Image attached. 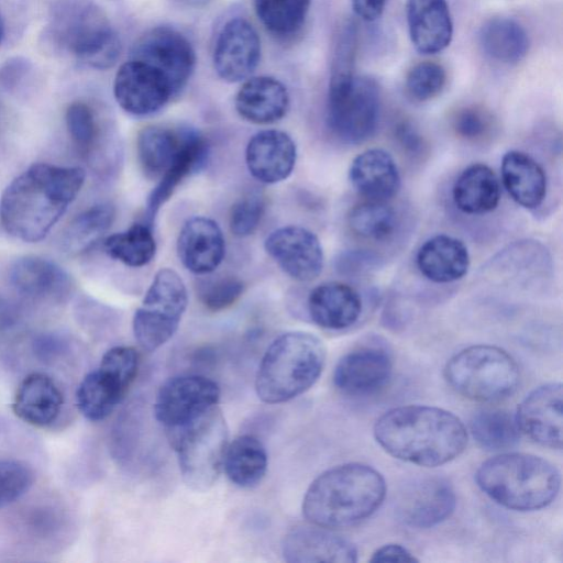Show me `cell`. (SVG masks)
Here are the masks:
<instances>
[{"label": "cell", "instance_id": "ffe728a7", "mask_svg": "<svg viewBox=\"0 0 563 563\" xmlns=\"http://www.w3.org/2000/svg\"><path fill=\"white\" fill-rule=\"evenodd\" d=\"M297 147L294 140L280 130L255 133L245 148V163L250 174L263 184H277L287 179L296 165Z\"/></svg>", "mask_w": 563, "mask_h": 563}, {"label": "cell", "instance_id": "c3c4849f", "mask_svg": "<svg viewBox=\"0 0 563 563\" xmlns=\"http://www.w3.org/2000/svg\"><path fill=\"white\" fill-rule=\"evenodd\" d=\"M372 562H417L413 554L400 544H385L372 555Z\"/></svg>", "mask_w": 563, "mask_h": 563}, {"label": "cell", "instance_id": "2e32d148", "mask_svg": "<svg viewBox=\"0 0 563 563\" xmlns=\"http://www.w3.org/2000/svg\"><path fill=\"white\" fill-rule=\"evenodd\" d=\"M261 59V40L254 26L235 16L224 23L213 48V67L228 82L247 79Z\"/></svg>", "mask_w": 563, "mask_h": 563}, {"label": "cell", "instance_id": "f1b7e54d", "mask_svg": "<svg viewBox=\"0 0 563 563\" xmlns=\"http://www.w3.org/2000/svg\"><path fill=\"white\" fill-rule=\"evenodd\" d=\"M63 402V394L55 382L48 375L36 372L21 382L12 408L24 422L46 427L57 419Z\"/></svg>", "mask_w": 563, "mask_h": 563}, {"label": "cell", "instance_id": "603a6c76", "mask_svg": "<svg viewBox=\"0 0 563 563\" xmlns=\"http://www.w3.org/2000/svg\"><path fill=\"white\" fill-rule=\"evenodd\" d=\"M13 288L21 295L42 301H63L73 290L70 276L54 262L40 256L16 260L9 271Z\"/></svg>", "mask_w": 563, "mask_h": 563}, {"label": "cell", "instance_id": "e575fe53", "mask_svg": "<svg viewBox=\"0 0 563 563\" xmlns=\"http://www.w3.org/2000/svg\"><path fill=\"white\" fill-rule=\"evenodd\" d=\"M184 131L150 125L137 135L136 151L140 165L148 177H161L177 155Z\"/></svg>", "mask_w": 563, "mask_h": 563}, {"label": "cell", "instance_id": "4316f807", "mask_svg": "<svg viewBox=\"0 0 563 563\" xmlns=\"http://www.w3.org/2000/svg\"><path fill=\"white\" fill-rule=\"evenodd\" d=\"M235 109L242 119L254 124H271L285 117L289 93L285 85L269 76L249 78L235 96Z\"/></svg>", "mask_w": 563, "mask_h": 563}, {"label": "cell", "instance_id": "7dc6e473", "mask_svg": "<svg viewBox=\"0 0 563 563\" xmlns=\"http://www.w3.org/2000/svg\"><path fill=\"white\" fill-rule=\"evenodd\" d=\"M31 62L23 56L7 59L0 66V86L5 90H13L30 75Z\"/></svg>", "mask_w": 563, "mask_h": 563}, {"label": "cell", "instance_id": "f6af8a7d", "mask_svg": "<svg viewBox=\"0 0 563 563\" xmlns=\"http://www.w3.org/2000/svg\"><path fill=\"white\" fill-rule=\"evenodd\" d=\"M265 211L264 197L258 192H250L239 199L231 208L229 227L239 238L253 234L258 228Z\"/></svg>", "mask_w": 563, "mask_h": 563}, {"label": "cell", "instance_id": "ee69618b", "mask_svg": "<svg viewBox=\"0 0 563 563\" xmlns=\"http://www.w3.org/2000/svg\"><path fill=\"white\" fill-rule=\"evenodd\" d=\"M244 283L235 276H220L202 283L200 302L210 311H221L234 305L244 292Z\"/></svg>", "mask_w": 563, "mask_h": 563}, {"label": "cell", "instance_id": "8d00e7d4", "mask_svg": "<svg viewBox=\"0 0 563 563\" xmlns=\"http://www.w3.org/2000/svg\"><path fill=\"white\" fill-rule=\"evenodd\" d=\"M103 247L113 260L130 267H142L155 256L156 242L150 225L134 223L123 232L109 235Z\"/></svg>", "mask_w": 563, "mask_h": 563}, {"label": "cell", "instance_id": "5b68a950", "mask_svg": "<svg viewBox=\"0 0 563 563\" xmlns=\"http://www.w3.org/2000/svg\"><path fill=\"white\" fill-rule=\"evenodd\" d=\"M325 346L314 334L291 331L277 336L265 351L255 390L266 404H282L307 391L325 363Z\"/></svg>", "mask_w": 563, "mask_h": 563}, {"label": "cell", "instance_id": "f546056e", "mask_svg": "<svg viewBox=\"0 0 563 563\" xmlns=\"http://www.w3.org/2000/svg\"><path fill=\"white\" fill-rule=\"evenodd\" d=\"M501 181L509 196L526 209H536L547 195V176L529 154L511 150L500 164Z\"/></svg>", "mask_w": 563, "mask_h": 563}, {"label": "cell", "instance_id": "e0dca14e", "mask_svg": "<svg viewBox=\"0 0 563 563\" xmlns=\"http://www.w3.org/2000/svg\"><path fill=\"white\" fill-rule=\"evenodd\" d=\"M456 498L451 484L440 476L413 479L400 492L397 511L409 527L427 529L451 516Z\"/></svg>", "mask_w": 563, "mask_h": 563}, {"label": "cell", "instance_id": "ab89813d", "mask_svg": "<svg viewBox=\"0 0 563 563\" xmlns=\"http://www.w3.org/2000/svg\"><path fill=\"white\" fill-rule=\"evenodd\" d=\"M516 417L506 410L484 409L471 420V432L477 443L487 450H504L519 440Z\"/></svg>", "mask_w": 563, "mask_h": 563}, {"label": "cell", "instance_id": "836d02e7", "mask_svg": "<svg viewBox=\"0 0 563 563\" xmlns=\"http://www.w3.org/2000/svg\"><path fill=\"white\" fill-rule=\"evenodd\" d=\"M484 53L495 62L516 64L528 53L529 37L515 20L499 16L486 21L479 31Z\"/></svg>", "mask_w": 563, "mask_h": 563}, {"label": "cell", "instance_id": "f35d334b", "mask_svg": "<svg viewBox=\"0 0 563 563\" xmlns=\"http://www.w3.org/2000/svg\"><path fill=\"white\" fill-rule=\"evenodd\" d=\"M351 231L369 241H386L397 227L396 211L387 201L365 200L354 205L347 213Z\"/></svg>", "mask_w": 563, "mask_h": 563}, {"label": "cell", "instance_id": "9c48e42d", "mask_svg": "<svg viewBox=\"0 0 563 563\" xmlns=\"http://www.w3.org/2000/svg\"><path fill=\"white\" fill-rule=\"evenodd\" d=\"M380 117V89L365 76L330 78L327 122L332 134L343 143L358 144L376 131Z\"/></svg>", "mask_w": 563, "mask_h": 563}, {"label": "cell", "instance_id": "4dcf8cb0", "mask_svg": "<svg viewBox=\"0 0 563 563\" xmlns=\"http://www.w3.org/2000/svg\"><path fill=\"white\" fill-rule=\"evenodd\" d=\"M501 188L495 172L483 163L467 166L455 179L452 199L455 207L471 216L494 211L500 201Z\"/></svg>", "mask_w": 563, "mask_h": 563}, {"label": "cell", "instance_id": "d6986e66", "mask_svg": "<svg viewBox=\"0 0 563 563\" xmlns=\"http://www.w3.org/2000/svg\"><path fill=\"white\" fill-rule=\"evenodd\" d=\"M561 383H549L532 390L519 405L516 421L519 430L550 449L562 448Z\"/></svg>", "mask_w": 563, "mask_h": 563}, {"label": "cell", "instance_id": "9a60e30c", "mask_svg": "<svg viewBox=\"0 0 563 563\" xmlns=\"http://www.w3.org/2000/svg\"><path fill=\"white\" fill-rule=\"evenodd\" d=\"M113 95L118 104L134 115L154 113L175 96L169 82L158 70L132 58L118 69Z\"/></svg>", "mask_w": 563, "mask_h": 563}, {"label": "cell", "instance_id": "ac0fdd59", "mask_svg": "<svg viewBox=\"0 0 563 563\" xmlns=\"http://www.w3.org/2000/svg\"><path fill=\"white\" fill-rule=\"evenodd\" d=\"M393 372L390 354L378 346H362L346 353L333 372L334 386L344 395L368 396L380 390Z\"/></svg>", "mask_w": 563, "mask_h": 563}, {"label": "cell", "instance_id": "ba28073f", "mask_svg": "<svg viewBox=\"0 0 563 563\" xmlns=\"http://www.w3.org/2000/svg\"><path fill=\"white\" fill-rule=\"evenodd\" d=\"M448 384L476 401H497L510 396L520 379L516 361L493 345L468 346L453 355L444 367Z\"/></svg>", "mask_w": 563, "mask_h": 563}, {"label": "cell", "instance_id": "7a4b0ae2", "mask_svg": "<svg viewBox=\"0 0 563 563\" xmlns=\"http://www.w3.org/2000/svg\"><path fill=\"white\" fill-rule=\"evenodd\" d=\"M377 443L391 456L433 467L457 457L467 432L452 412L431 406H401L385 412L374 426Z\"/></svg>", "mask_w": 563, "mask_h": 563}, {"label": "cell", "instance_id": "f5cc1de1", "mask_svg": "<svg viewBox=\"0 0 563 563\" xmlns=\"http://www.w3.org/2000/svg\"><path fill=\"white\" fill-rule=\"evenodd\" d=\"M3 36H4V23H3L2 15L0 13V44L3 40Z\"/></svg>", "mask_w": 563, "mask_h": 563}, {"label": "cell", "instance_id": "74e56055", "mask_svg": "<svg viewBox=\"0 0 563 563\" xmlns=\"http://www.w3.org/2000/svg\"><path fill=\"white\" fill-rule=\"evenodd\" d=\"M311 0H254L255 13L274 36L287 38L305 25Z\"/></svg>", "mask_w": 563, "mask_h": 563}, {"label": "cell", "instance_id": "681fc988", "mask_svg": "<svg viewBox=\"0 0 563 563\" xmlns=\"http://www.w3.org/2000/svg\"><path fill=\"white\" fill-rule=\"evenodd\" d=\"M388 0H351L355 14L364 21L378 19Z\"/></svg>", "mask_w": 563, "mask_h": 563}, {"label": "cell", "instance_id": "60d3db41", "mask_svg": "<svg viewBox=\"0 0 563 563\" xmlns=\"http://www.w3.org/2000/svg\"><path fill=\"white\" fill-rule=\"evenodd\" d=\"M68 134L77 151L90 155L99 140V124L93 110L82 101L71 102L65 113Z\"/></svg>", "mask_w": 563, "mask_h": 563}, {"label": "cell", "instance_id": "d590c367", "mask_svg": "<svg viewBox=\"0 0 563 563\" xmlns=\"http://www.w3.org/2000/svg\"><path fill=\"white\" fill-rule=\"evenodd\" d=\"M114 218L115 210L110 203H99L86 209L65 229L62 236L63 249L69 254L89 250L109 230Z\"/></svg>", "mask_w": 563, "mask_h": 563}, {"label": "cell", "instance_id": "d6a6232c", "mask_svg": "<svg viewBox=\"0 0 563 563\" xmlns=\"http://www.w3.org/2000/svg\"><path fill=\"white\" fill-rule=\"evenodd\" d=\"M222 467L228 478L236 486L242 488L255 487L266 474V450L254 435H239L228 443Z\"/></svg>", "mask_w": 563, "mask_h": 563}, {"label": "cell", "instance_id": "3957f363", "mask_svg": "<svg viewBox=\"0 0 563 563\" xmlns=\"http://www.w3.org/2000/svg\"><path fill=\"white\" fill-rule=\"evenodd\" d=\"M386 483L379 472L362 463H346L320 474L308 487L302 514L312 525L347 528L366 519L382 505Z\"/></svg>", "mask_w": 563, "mask_h": 563}, {"label": "cell", "instance_id": "8fae6325", "mask_svg": "<svg viewBox=\"0 0 563 563\" xmlns=\"http://www.w3.org/2000/svg\"><path fill=\"white\" fill-rule=\"evenodd\" d=\"M139 371L135 357L121 349L108 350L97 369L88 373L76 391L79 411L91 421L107 418L123 399Z\"/></svg>", "mask_w": 563, "mask_h": 563}, {"label": "cell", "instance_id": "4fadbf2b", "mask_svg": "<svg viewBox=\"0 0 563 563\" xmlns=\"http://www.w3.org/2000/svg\"><path fill=\"white\" fill-rule=\"evenodd\" d=\"M219 385L201 375H179L166 380L155 402L156 420L166 431L177 429L217 406Z\"/></svg>", "mask_w": 563, "mask_h": 563}, {"label": "cell", "instance_id": "1f68e13d", "mask_svg": "<svg viewBox=\"0 0 563 563\" xmlns=\"http://www.w3.org/2000/svg\"><path fill=\"white\" fill-rule=\"evenodd\" d=\"M208 152L206 139L192 130L184 131L181 146L172 164L159 177L146 202V216L152 221L161 207L173 196L180 183L203 163Z\"/></svg>", "mask_w": 563, "mask_h": 563}, {"label": "cell", "instance_id": "7c38bea8", "mask_svg": "<svg viewBox=\"0 0 563 563\" xmlns=\"http://www.w3.org/2000/svg\"><path fill=\"white\" fill-rule=\"evenodd\" d=\"M131 58L158 70L175 96L187 85L196 66L191 43L170 26H156L141 35L131 51Z\"/></svg>", "mask_w": 563, "mask_h": 563}, {"label": "cell", "instance_id": "83f0119b", "mask_svg": "<svg viewBox=\"0 0 563 563\" xmlns=\"http://www.w3.org/2000/svg\"><path fill=\"white\" fill-rule=\"evenodd\" d=\"M416 263L428 280L449 284L467 274L471 260L463 241L448 234H437L419 247Z\"/></svg>", "mask_w": 563, "mask_h": 563}, {"label": "cell", "instance_id": "52a82bcc", "mask_svg": "<svg viewBox=\"0 0 563 563\" xmlns=\"http://www.w3.org/2000/svg\"><path fill=\"white\" fill-rule=\"evenodd\" d=\"M167 434L185 484L197 492L208 490L220 474L228 445V427L221 410L214 406Z\"/></svg>", "mask_w": 563, "mask_h": 563}, {"label": "cell", "instance_id": "d4e9b609", "mask_svg": "<svg viewBox=\"0 0 563 563\" xmlns=\"http://www.w3.org/2000/svg\"><path fill=\"white\" fill-rule=\"evenodd\" d=\"M409 36L421 54L446 48L453 36V23L446 0H407Z\"/></svg>", "mask_w": 563, "mask_h": 563}, {"label": "cell", "instance_id": "5bb4252c", "mask_svg": "<svg viewBox=\"0 0 563 563\" xmlns=\"http://www.w3.org/2000/svg\"><path fill=\"white\" fill-rule=\"evenodd\" d=\"M267 254L292 279L311 282L323 269V249L318 236L300 225L274 230L265 239Z\"/></svg>", "mask_w": 563, "mask_h": 563}, {"label": "cell", "instance_id": "bcb514c9", "mask_svg": "<svg viewBox=\"0 0 563 563\" xmlns=\"http://www.w3.org/2000/svg\"><path fill=\"white\" fill-rule=\"evenodd\" d=\"M452 128L459 137L478 142L492 134L494 119L492 113L482 107L466 106L453 114Z\"/></svg>", "mask_w": 563, "mask_h": 563}, {"label": "cell", "instance_id": "484cf974", "mask_svg": "<svg viewBox=\"0 0 563 563\" xmlns=\"http://www.w3.org/2000/svg\"><path fill=\"white\" fill-rule=\"evenodd\" d=\"M307 308L310 319L320 328L343 330L360 319L363 303L352 286L332 280L311 290Z\"/></svg>", "mask_w": 563, "mask_h": 563}, {"label": "cell", "instance_id": "44dd1931", "mask_svg": "<svg viewBox=\"0 0 563 563\" xmlns=\"http://www.w3.org/2000/svg\"><path fill=\"white\" fill-rule=\"evenodd\" d=\"M284 560L291 563L355 562V547L330 529L313 525L290 529L282 542Z\"/></svg>", "mask_w": 563, "mask_h": 563}, {"label": "cell", "instance_id": "b9f144b4", "mask_svg": "<svg viewBox=\"0 0 563 563\" xmlns=\"http://www.w3.org/2000/svg\"><path fill=\"white\" fill-rule=\"evenodd\" d=\"M446 73L442 65L424 60L413 65L407 73L405 87L415 101L423 102L435 98L444 88Z\"/></svg>", "mask_w": 563, "mask_h": 563}, {"label": "cell", "instance_id": "7402d4cb", "mask_svg": "<svg viewBox=\"0 0 563 563\" xmlns=\"http://www.w3.org/2000/svg\"><path fill=\"white\" fill-rule=\"evenodd\" d=\"M177 254L191 273H212L225 255V240L219 224L206 217L189 219L179 232Z\"/></svg>", "mask_w": 563, "mask_h": 563}, {"label": "cell", "instance_id": "277c9868", "mask_svg": "<svg viewBox=\"0 0 563 563\" xmlns=\"http://www.w3.org/2000/svg\"><path fill=\"white\" fill-rule=\"evenodd\" d=\"M479 488L499 505L518 511L553 501L561 477L549 461L527 453H504L483 462L475 475Z\"/></svg>", "mask_w": 563, "mask_h": 563}, {"label": "cell", "instance_id": "30bf717a", "mask_svg": "<svg viewBox=\"0 0 563 563\" xmlns=\"http://www.w3.org/2000/svg\"><path fill=\"white\" fill-rule=\"evenodd\" d=\"M187 303V289L178 273L167 267L159 269L133 316V333L142 349L151 352L168 342Z\"/></svg>", "mask_w": 563, "mask_h": 563}, {"label": "cell", "instance_id": "8992f818", "mask_svg": "<svg viewBox=\"0 0 563 563\" xmlns=\"http://www.w3.org/2000/svg\"><path fill=\"white\" fill-rule=\"evenodd\" d=\"M46 35L59 51L90 67L107 69L120 57L121 42L104 10L91 0H56Z\"/></svg>", "mask_w": 563, "mask_h": 563}, {"label": "cell", "instance_id": "7bdbcfd3", "mask_svg": "<svg viewBox=\"0 0 563 563\" xmlns=\"http://www.w3.org/2000/svg\"><path fill=\"white\" fill-rule=\"evenodd\" d=\"M33 481V471L26 463L14 459H0V508L23 496Z\"/></svg>", "mask_w": 563, "mask_h": 563}, {"label": "cell", "instance_id": "cb8c5ba5", "mask_svg": "<svg viewBox=\"0 0 563 563\" xmlns=\"http://www.w3.org/2000/svg\"><path fill=\"white\" fill-rule=\"evenodd\" d=\"M349 179L358 195L372 201H388L400 188V174L394 157L377 147L354 157Z\"/></svg>", "mask_w": 563, "mask_h": 563}, {"label": "cell", "instance_id": "f907efd6", "mask_svg": "<svg viewBox=\"0 0 563 563\" xmlns=\"http://www.w3.org/2000/svg\"><path fill=\"white\" fill-rule=\"evenodd\" d=\"M19 317L16 306L3 296H0V330L12 327Z\"/></svg>", "mask_w": 563, "mask_h": 563}, {"label": "cell", "instance_id": "6da1fadb", "mask_svg": "<svg viewBox=\"0 0 563 563\" xmlns=\"http://www.w3.org/2000/svg\"><path fill=\"white\" fill-rule=\"evenodd\" d=\"M85 178V169L79 166L33 164L1 196L3 228L21 241H41L75 200Z\"/></svg>", "mask_w": 563, "mask_h": 563}, {"label": "cell", "instance_id": "816d5d0a", "mask_svg": "<svg viewBox=\"0 0 563 563\" xmlns=\"http://www.w3.org/2000/svg\"><path fill=\"white\" fill-rule=\"evenodd\" d=\"M184 4L192 8H200L206 5L210 0H180Z\"/></svg>", "mask_w": 563, "mask_h": 563}]
</instances>
